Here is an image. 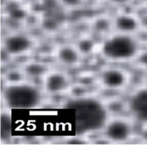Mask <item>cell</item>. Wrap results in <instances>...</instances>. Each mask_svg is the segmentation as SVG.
<instances>
[{
    "label": "cell",
    "mask_w": 147,
    "mask_h": 145,
    "mask_svg": "<svg viewBox=\"0 0 147 145\" xmlns=\"http://www.w3.org/2000/svg\"><path fill=\"white\" fill-rule=\"evenodd\" d=\"M100 53L109 61L127 62L137 58L140 54V44L134 35L115 32L103 41Z\"/></svg>",
    "instance_id": "obj_1"
},
{
    "label": "cell",
    "mask_w": 147,
    "mask_h": 145,
    "mask_svg": "<svg viewBox=\"0 0 147 145\" xmlns=\"http://www.w3.org/2000/svg\"><path fill=\"white\" fill-rule=\"evenodd\" d=\"M40 89L24 81L7 84L4 87L2 98L8 109H33L38 107L43 102V94Z\"/></svg>",
    "instance_id": "obj_2"
},
{
    "label": "cell",
    "mask_w": 147,
    "mask_h": 145,
    "mask_svg": "<svg viewBox=\"0 0 147 145\" xmlns=\"http://www.w3.org/2000/svg\"><path fill=\"white\" fill-rule=\"evenodd\" d=\"M76 122L85 131L103 128L109 114L105 106L93 99H83L76 103Z\"/></svg>",
    "instance_id": "obj_3"
},
{
    "label": "cell",
    "mask_w": 147,
    "mask_h": 145,
    "mask_svg": "<svg viewBox=\"0 0 147 145\" xmlns=\"http://www.w3.org/2000/svg\"><path fill=\"white\" fill-rule=\"evenodd\" d=\"M104 136L108 140L115 143L128 141L133 134V128L128 118L122 116L108 119L103 128Z\"/></svg>",
    "instance_id": "obj_4"
},
{
    "label": "cell",
    "mask_w": 147,
    "mask_h": 145,
    "mask_svg": "<svg viewBox=\"0 0 147 145\" xmlns=\"http://www.w3.org/2000/svg\"><path fill=\"white\" fill-rule=\"evenodd\" d=\"M127 102L131 116L138 122L147 125V87L136 90Z\"/></svg>",
    "instance_id": "obj_5"
},
{
    "label": "cell",
    "mask_w": 147,
    "mask_h": 145,
    "mask_svg": "<svg viewBox=\"0 0 147 145\" xmlns=\"http://www.w3.org/2000/svg\"><path fill=\"white\" fill-rule=\"evenodd\" d=\"M33 41L29 35L22 33L8 35L3 40V49L9 55L17 56L27 53L32 48Z\"/></svg>",
    "instance_id": "obj_6"
},
{
    "label": "cell",
    "mask_w": 147,
    "mask_h": 145,
    "mask_svg": "<svg viewBox=\"0 0 147 145\" xmlns=\"http://www.w3.org/2000/svg\"><path fill=\"white\" fill-rule=\"evenodd\" d=\"M100 81L105 89L113 91L122 89L128 82V76L125 70L115 67H109L102 70Z\"/></svg>",
    "instance_id": "obj_7"
},
{
    "label": "cell",
    "mask_w": 147,
    "mask_h": 145,
    "mask_svg": "<svg viewBox=\"0 0 147 145\" xmlns=\"http://www.w3.org/2000/svg\"><path fill=\"white\" fill-rule=\"evenodd\" d=\"M69 78L60 71L49 72L43 78V89L49 94L57 95L64 92L69 88Z\"/></svg>",
    "instance_id": "obj_8"
},
{
    "label": "cell",
    "mask_w": 147,
    "mask_h": 145,
    "mask_svg": "<svg viewBox=\"0 0 147 145\" xmlns=\"http://www.w3.org/2000/svg\"><path fill=\"white\" fill-rule=\"evenodd\" d=\"M114 27L117 32L133 35L138 30L139 23L133 15H119L115 18Z\"/></svg>",
    "instance_id": "obj_9"
},
{
    "label": "cell",
    "mask_w": 147,
    "mask_h": 145,
    "mask_svg": "<svg viewBox=\"0 0 147 145\" xmlns=\"http://www.w3.org/2000/svg\"><path fill=\"white\" fill-rule=\"evenodd\" d=\"M81 54L76 47L63 45L57 50V58L60 63L67 66H74L79 63Z\"/></svg>",
    "instance_id": "obj_10"
},
{
    "label": "cell",
    "mask_w": 147,
    "mask_h": 145,
    "mask_svg": "<svg viewBox=\"0 0 147 145\" xmlns=\"http://www.w3.org/2000/svg\"><path fill=\"white\" fill-rule=\"evenodd\" d=\"M9 109L3 110L1 113V138L3 142H7L12 135V117L8 111Z\"/></svg>",
    "instance_id": "obj_11"
},
{
    "label": "cell",
    "mask_w": 147,
    "mask_h": 145,
    "mask_svg": "<svg viewBox=\"0 0 147 145\" xmlns=\"http://www.w3.org/2000/svg\"><path fill=\"white\" fill-rule=\"evenodd\" d=\"M48 72V69L46 65L36 62L27 64L24 69L25 75L32 78H44Z\"/></svg>",
    "instance_id": "obj_12"
},
{
    "label": "cell",
    "mask_w": 147,
    "mask_h": 145,
    "mask_svg": "<svg viewBox=\"0 0 147 145\" xmlns=\"http://www.w3.org/2000/svg\"><path fill=\"white\" fill-rule=\"evenodd\" d=\"M107 110L108 113H117V116H121L120 115L119 112H122L123 110H125V108H127L128 109L127 106V102L125 103L117 100H115L112 101L109 104L105 106Z\"/></svg>",
    "instance_id": "obj_13"
},
{
    "label": "cell",
    "mask_w": 147,
    "mask_h": 145,
    "mask_svg": "<svg viewBox=\"0 0 147 145\" xmlns=\"http://www.w3.org/2000/svg\"><path fill=\"white\" fill-rule=\"evenodd\" d=\"M94 41L90 39H83L79 41L77 48L81 55H88L92 52L94 49Z\"/></svg>",
    "instance_id": "obj_14"
},
{
    "label": "cell",
    "mask_w": 147,
    "mask_h": 145,
    "mask_svg": "<svg viewBox=\"0 0 147 145\" xmlns=\"http://www.w3.org/2000/svg\"><path fill=\"white\" fill-rule=\"evenodd\" d=\"M25 74L24 72H21L18 70H12L6 75V80L7 84H14L23 82Z\"/></svg>",
    "instance_id": "obj_15"
}]
</instances>
